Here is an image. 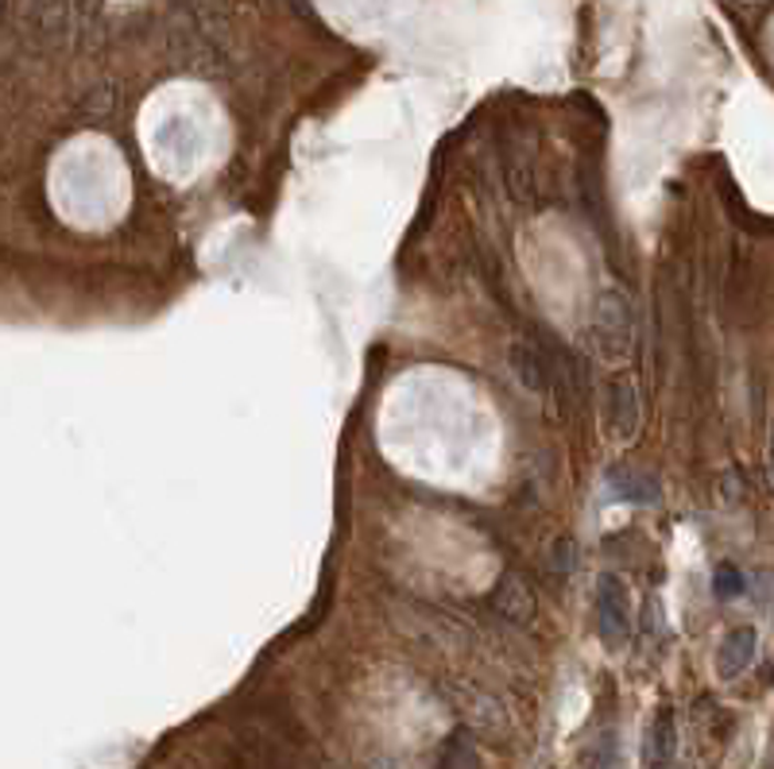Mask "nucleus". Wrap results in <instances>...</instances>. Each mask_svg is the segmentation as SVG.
<instances>
[{"label":"nucleus","instance_id":"3","mask_svg":"<svg viewBox=\"0 0 774 769\" xmlns=\"http://www.w3.org/2000/svg\"><path fill=\"white\" fill-rule=\"evenodd\" d=\"M512 372L523 383V391L530 395H554L561 387L558 360L546 349H538L535 341H515L512 344Z\"/></svg>","mask_w":774,"mask_h":769},{"label":"nucleus","instance_id":"5","mask_svg":"<svg viewBox=\"0 0 774 769\" xmlns=\"http://www.w3.org/2000/svg\"><path fill=\"white\" fill-rule=\"evenodd\" d=\"M678 755V719L674 708H659L643 739V769H670Z\"/></svg>","mask_w":774,"mask_h":769},{"label":"nucleus","instance_id":"8","mask_svg":"<svg viewBox=\"0 0 774 769\" xmlns=\"http://www.w3.org/2000/svg\"><path fill=\"white\" fill-rule=\"evenodd\" d=\"M608 491H612V499H620V503H639V507H647V503H659L662 499V491H659V484L651 480V476H643V472H631V468H608Z\"/></svg>","mask_w":774,"mask_h":769},{"label":"nucleus","instance_id":"7","mask_svg":"<svg viewBox=\"0 0 774 769\" xmlns=\"http://www.w3.org/2000/svg\"><path fill=\"white\" fill-rule=\"evenodd\" d=\"M755 654H760V634H755V626H736V631H729V638L721 642V650H716V673H721L724 680H736L740 673H747L755 665Z\"/></svg>","mask_w":774,"mask_h":769},{"label":"nucleus","instance_id":"2","mask_svg":"<svg viewBox=\"0 0 774 769\" xmlns=\"http://www.w3.org/2000/svg\"><path fill=\"white\" fill-rule=\"evenodd\" d=\"M631 305L623 294L608 290L600 294V305H597V318H592V344L605 360H623L631 349Z\"/></svg>","mask_w":774,"mask_h":769},{"label":"nucleus","instance_id":"11","mask_svg":"<svg viewBox=\"0 0 774 769\" xmlns=\"http://www.w3.org/2000/svg\"><path fill=\"white\" fill-rule=\"evenodd\" d=\"M767 465H771V480H774V426H771V453H767Z\"/></svg>","mask_w":774,"mask_h":769},{"label":"nucleus","instance_id":"4","mask_svg":"<svg viewBox=\"0 0 774 769\" xmlns=\"http://www.w3.org/2000/svg\"><path fill=\"white\" fill-rule=\"evenodd\" d=\"M488 603L499 619H507V623H515V626L535 623V611H538L535 588H530L519 572H504V576L496 580V588H492Z\"/></svg>","mask_w":774,"mask_h":769},{"label":"nucleus","instance_id":"9","mask_svg":"<svg viewBox=\"0 0 774 769\" xmlns=\"http://www.w3.org/2000/svg\"><path fill=\"white\" fill-rule=\"evenodd\" d=\"M437 769H484L481 747H476L473 735L461 727L450 739L442 742V755H437Z\"/></svg>","mask_w":774,"mask_h":769},{"label":"nucleus","instance_id":"10","mask_svg":"<svg viewBox=\"0 0 774 769\" xmlns=\"http://www.w3.org/2000/svg\"><path fill=\"white\" fill-rule=\"evenodd\" d=\"M744 588H747V580H744V572H740V569H732V564H721V569H716L713 592L721 595V600H732V595H740Z\"/></svg>","mask_w":774,"mask_h":769},{"label":"nucleus","instance_id":"1","mask_svg":"<svg viewBox=\"0 0 774 769\" xmlns=\"http://www.w3.org/2000/svg\"><path fill=\"white\" fill-rule=\"evenodd\" d=\"M597 631L608 650H623L631 642V595L616 572L597 580Z\"/></svg>","mask_w":774,"mask_h":769},{"label":"nucleus","instance_id":"6","mask_svg":"<svg viewBox=\"0 0 774 769\" xmlns=\"http://www.w3.org/2000/svg\"><path fill=\"white\" fill-rule=\"evenodd\" d=\"M605 418H608V429H612L616 441H631V437H636V429H639V398H636V387H631L628 380L608 383Z\"/></svg>","mask_w":774,"mask_h":769}]
</instances>
